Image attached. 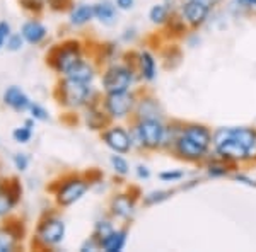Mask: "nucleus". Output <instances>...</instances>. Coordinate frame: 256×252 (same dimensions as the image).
Returning a JSON list of instances; mask_svg holds the SVG:
<instances>
[{
  "label": "nucleus",
  "instance_id": "1",
  "mask_svg": "<svg viewBox=\"0 0 256 252\" xmlns=\"http://www.w3.org/2000/svg\"><path fill=\"white\" fill-rule=\"evenodd\" d=\"M55 96L60 104L76 109V107L86 106L90 101V87L89 84H82L70 77H65L56 85Z\"/></svg>",
  "mask_w": 256,
  "mask_h": 252
},
{
  "label": "nucleus",
  "instance_id": "2",
  "mask_svg": "<svg viewBox=\"0 0 256 252\" xmlns=\"http://www.w3.org/2000/svg\"><path fill=\"white\" fill-rule=\"evenodd\" d=\"M80 60H82V49L77 41H67V43L60 44L58 48L53 49L48 58L53 70H56L58 73H65V75H67Z\"/></svg>",
  "mask_w": 256,
  "mask_h": 252
},
{
  "label": "nucleus",
  "instance_id": "3",
  "mask_svg": "<svg viewBox=\"0 0 256 252\" xmlns=\"http://www.w3.org/2000/svg\"><path fill=\"white\" fill-rule=\"evenodd\" d=\"M135 133H137L140 145L154 150L162 145L166 140V126L160 123L159 118H144L135 126Z\"/></svg>",
  "mask_w": 256,
  "mask_h": 252
},
{
  "label": "nucleus",
  "instance_id": "4",
  "mask_svg": "<svg viewBox=\"0 0 256 252\" xmlns=\"http://www.w3.org/2000/svg\"><path fill=\"white\" fill-rule=\"evenodd\" d=\"M132 82H134V72L126 65H111L102 75V89L106 94L128 92Z\"/></svg>",
  "mask_w": 256,
  "mask_h": 252
},
{
  "label": "nucleus",
  "instance_id": "5",
  "mask_svg": "<svg viewBox=\"0 0 256 252\" xmlns=\"http://www.w3.org/2000/svg\"><path fill=\"white\" fill-rule=\"evenodd\" d=\"M90 183L82 177H68V179L62 181L58 184V189L55 191L56 203L60 206H70L80 200L86 193H88Z\"/></svg>",
  "mask_w": 256,
  "mask_h": 252
},
{
  "label": "nucleus",
  "instance_id": "6",
  "mask_svg": "<svg viewBox=\"0 0 256 252\" xmlns=\"http://www.w3.org/2000/svg\"><path fill=\"white\" fill-rule=\"evenodd\" d=\"M65 237V223L58 217H44L36 230V241L44 247L58 246Z\"/></svg>",
  "mask_w": 256,
  "mask_h": 252
},
{
  "label": "nucleus",
  "instance_id": "7",
  "mask_svg": "<svg viewBox=\"0 0 256 252\" xmlns=\"http://www.w3.org/2000/svg\"><path fill=\"white\" fill-rule=\"evenodd\" d=\"M135 106V97L128 92L106 94L104 99V111L110 118L123 119L132 113Z\"/></svg>",
  "mask_w": 256,
  "mask_h": 252
},
{
  "label": "nucleus",
  "instance_id": "8",
  "mask_svg": "<svg viewBox=\"0 0 256 252\" xmlns=\"http://www.w3.org/2000/svg\"><path fill=\"white\" fill-rule=\"evenodd\" d=\"M102 142L106 143V147L111 148L114 154H128L132 148V136L126 133V130H123L122 126H113L108 128L104 133L101 135Z\"/></svg>",
  "mask_w": 256,
  "mask_h": 252
},
{
  "label": "nucleus",
  "instance_id": "9",
  "mask_svg": "<svg viewBox=\"0 0 256 252\" xmlns=\"http://www.w3.org/2000/svg\"><path fill=\"white\" fill-rule=\"evenodd\" d=\"M20 196H22V188L18 179H12L10 183L0 186V217L9 215L18 206Z\"/></svg>",
  "mask_w": 256,
  "mask_h": 252
},
{
  "label": "nucleus",
  "instance_id": "10",
  "mask_svg": "<svg viewBox=\"0 0 256 252\" xmlns=\"http://www.w3.org/2000/svg\"><path fill=\"white\" fill-rule=\"evenodd\" d=\"M217 154L220 155L222 160L227 162H238V160H248V152L244 145L239 142L238 138L232 136V128H230V136L224 142H220L218 145H216Z\"/></svg>",
  "mask_w": 256,
  "mask_h": 252
},
{
  "label": "nucleus",
  "instance_id": "11",
  "mask_svg": "<svg viewBox=\"0 0 256 252\" xmlns=\"http://www.w3.org/2000/svg\"><path fill=\"white\" fill-rule=\"evenodd\" d=\"M210 12V5L205 0H188L183 5V20H186L188 26L198 27L207 20Z\"/></svg>",
  "mask_w": 256,
  "mask_h": 252
},
{
  "label": "nucleus",
  "instance_id": "12",
  "mask_svg": "<svg viewBox=\"0 0 256 252\" xmlns=\"http://www.w3.org/2000/svg\"><path fill=\"white\" fill-rule=\"evenodd\" d=\"M174 147H176V154L180 157H183L184 160H200L207 155V148H204L202 145L193 142L192 138H188L186 135L181 133L174 140Z\"/></svg>",
  "mask_w": 256,
  "mask_h": 252
},
{
  "label": "nucleus",
  "instance_id": "13",
  "mask_svg": "<svg viewBox=\"0 0 256 252\" xmlns=\"http://www.w3.org/2000/svg\"><path fill=\"white\" fill-rule=\"evenodd\" d=\"M16 223L18 222L0 227V252H12L18 247L20 237H22V227L16 225Z\"/></svg>",
  "mask_w": 256,
  "mask_h": 252
},
{
  "label": "nucleus",
  "instance_id": "14",
  "mask_svg": "<svg viewBox=\"0 0 256 252\" xmlns=\"http://www.w3.org/2000/svg\"><path fill=\"white\" fill-rule=\"evenodd\" d=\"M4 104L9 106L10 109L18 111V113H22V111L30 109L32 102L22 89H19L18 85H10L4 92Z\"/></svg>",
  "mask_w": 256,
  "mask_h": 252
},
{
  "label": "nucleus",
  "instance_id": "15",
  "mask_svg": "<svg viewBox=\"0 0 256 252\" xmlns=\"http://www.w3.org/2000/svg\"><path fill=\"white\" fill-rule=\"evenodd\" d=\"M111 213L122 220H130L135 213V200L130 194H118L111 200Z\"/></svg>",
  "mask_w": 256,
  "mask_h": 252
},
{
  "label": "nucleus",
  "instance_id": "16",
  "mask_svg": "<svg viewBox=\"0 0 256 252\" xmlns=\"http://www.w3.org/2000/svg\"><path fill=\"white\" fill-rule=\"evenodd\" d=\"M46 27L40 22L38 19H31V20H26L20 27V34L26 43L30 44H40L41 41L46 38Z\"/></svg>",
  "mask_w": 256,
  "mask_h": 252
},
{
  "label": "nucleus",
  "instance_id": "17",
  "mask_svg": "<svg viewBox=\"0 0 256 252\" xmlns=\"http://www.w3.org/2000/svg\"><path fill=\"white\" fill-rule=\"evenodd\" d=\"M181 133L186 135L188 138H192L193 142L198 143V145H202L204 148H207V150L214 143V135L210 133L208 128L204 125H188L186 128H183Z\"/></svg>",
  "mask_w": 256,
  "mask_h": 252
},
{
  "label": "nucleus",
  "instance_id": "18",
  "mask_svg": "<svg viewBox=\"0 0 256 252\" xmlns=\"http://www.w3.org/2000/svg\"><path fill=\"white\" fill-rule=\"evenodd\" d=\"M232 136L244 145L248 160H256V130L253 128H232Z\"/></svg>",
  "mask_w": 256,
  "mask_h": 252
},
{
  "label": "nucleus",
  "instance_id": "19",
  "mask_svg": "<svg viewBox=\"0 0 256 252\" xmlns=\"http://www.w3.org/2000/svg\"><path fill=\"white\" fill-rule=\"evenodd\" d=\"M137 65H138V72L144 80L152 82L156 78V75H158V65H156V58L152 56V53L140 51L137 55Z\"/></svg>",
  "mask_w": 256,
  "mask_h": 252
},
{
  "label": "nucleus",
  "instance_id": "20",
  "mask_svg": "<svg viewBox=\"0 0 256 252\" xmlns=\"http://www.w3.org/2000/svg\"><path fill=\"white\" fill-rule=\"evenodd\" d=\"M126 229H114L108 237L101 241V249L104 252H122L126 244Z\"/></svg>",
  "mask_w": 256,
  "mask_h": 252
},
{
  "label": "nucleus",
  "instance_id": "21",
  "mask_svg": "<svg viewBox=\"0 0 256 252\" xmlns=\"http://www.w3.org/2000/svg\"><path fill=\"white\" fill-rule=\"evenodd\" d=\"M116 9H118L116 3L113 5L108 0L99 2L94 5V17L102 24H113L114 19H116Z\"/></svg>",
  "mask_w": 256,
  "mask_h": 252
},
{
  "label": "nucleus",
  "instance_id": "22",
  "mask_svg": "<svg viewBox=\"0 0 256 252\" xmlns=\"http://www.w3.org/2000/svg\"><path fill=\"white\" fill-rule=\"evenodd\" d=\"M94 75H96V73H94L92 65L88 63V61H84V60H80L79 63H77L76 67L67 73V77L74 78V80H77V82H82V84H90Z\"/></svg>",
  "mask_w": 256,
  "mask_h": 252
},
{
  "label": "nucleus",
  "instance_id": "23",
  "mask_svg": "<svg viewBox=\"0 0 256 252\" xmlns=\"http://www.w3.org/2000/svg\"><path fill=\"white\" fill-rule=\"evenodd\" d=\"M94 19V5H88V3H80V5L74 7L70 12V22L74 26H84L89 20Z\"/></svg>",
  "mask_w": 256,
  "mask_h": 252
},
{
  "label": "nucleus",
  "instance_id": "24",
  "mask_svg": "<svg viewBox=\"0 0 256 252\" xmlns=\"http://www.w3.org/2000/svg\"><path fill=\"white\" fill-rule=\"evenodd\" d=\"M148 19H150L152 24H158V26H160V24L168 22L169 9L164 5V3H156V5L150 9V12H148Z\"/></svg>",
  "mask_w": 256,
  "mask_h": 252
},
{
  "label": "nucleus",
  "instance_id": "25",
  "mask_svg": "<svg viewBox=\"0 0 256 252\" xmlns=\"http://www.w3.org/2000/svg\"><path fill=\"white\" fill-rule=\"evenodd\" d=\"M137 113L140 114V119L158 118V101H154V99H142Z\"/></svg>",
  "mask_w": 256,
  "mask_h": 252
},
{
  "label": "nucleus",
  "instance_id": "26",
  "mask_svg": "<svg viewBox=\"0 0 256 252\" xmlns=\"http://www.w3.org/2000/svg\"><path fill=\"white\" fill-rule=\"evenodd\" d=\"M86 121H88L89 128H92V130H101V128L106 125L104 114L99 113V111L94 109V107H89L88 116H86Z\"/></svg>",
  "mask_w": 256,
  "mask_h": 252
},
{
  "label": "nucleus",
  "instance_id": "27",
  "mask_svg": "<svg viewBox=\"0 0 256 252\" xmlns=\"http://www.w3.org/2000/svg\"><path fill=\"white\" fill-rule=\"evenodd\" d=\"M171 191H152L148 193L147 196H144V205L146 206H154V205H159L162 201H166L171 198Z\"/></svg>",
  "mask_w": 256,
  "mask_h": 252
},
{
  "label": "nucleus",
  "instance_id": "28",
  "mask_svg": "<svg viewBox=\"0 0 256 252\" xmlns=\"http://www.w3.org/2000/svg\"><path fill=\"white\" fill-rule=\"evenodd\" d=\"M110 162H111V167H113V171L116 172V174H120V176H126L128 174V169H130V165H128L126 159H123V157H122V154L111 155Z\"/></svg>",
  "mask_w": 256,
  "mask_h": 252
},
{
  "label": "nucleus",
  "instance_id": "29",
  "mask_svg": "<svg viewBox=\"0 0 256 252\" xmlns=\"http://www.w3.org/2000/svg\"><path fill=\"white\" fill-rule=\"evenodd\" d=\"M113 225H111V223L108 222V220H99L98 223H96V227H94V237L98 239L99 241V244H101V241L104 237H108V235L113 232Z\"/></svg>",
  "mask_w": 256,
  "mask_h": 252
},
{
  "label": "nucleus",
  "instance_id": "30",
  "mask_svg": "<svg viewBox=\"0 0 256 252\" xmlns=\"http://www.w3.org/2000/svg\"><path fill=\"white\" fill-rule=\"evenodd\" d=\"M31 136H32V128L28 126L26 123L12 131V138H14L18 143H28L31 140Z\"/></svg>",
  "mask_w": 256,
  "mask_h": 252
},
{
  "label": "nucleus",
  "instance_id": "31",
  "mask_svg": "<svg viewBox=\"0 0 256 252\" xmlns=\"http://www.w3.org/2000/svg\"><path fill=\"white\" fill-rule=\"evenodd\" d=\"M20 5H22V9H26L28 12H34V14H40L44 9L43 0H20Z\"/></svg>",
  "mask_w": 256,
  "mask_h": 252
},
{
  "label": "nucleus",
  "instance_id": "32",
  "mask_svg": "<svg viewBox=\"0 0 256 252\" xmlns=\"http://www.w3.org/2000/svg\"><path fill=\"white\" fill-rule=\"evenodd\" d=\"M208 176L210 177H224L227 176V164L224 162H212L208 165Z\"/></svg>",
  "mask_w": 256,
  "mask_h": 252
},
{
  "label": "nucleus",
  "instance_id": "33",
  "mask_svg": "<svg viewBox=\"0 0 256 252\" xmlns=\"http://www.w3.org/2000/svg\"><path fill=\"white\" fill-rule=\"evenodd\" d=\"M30 113H31V118H34L36 121H46V119H50L48 111L40 104H31Z\"/></svg>",
  "mask_w": 256,
  "mask_h": 252
},
{
  "label": "nucleus",
  "instance_id": "34",
  "mask_svg": "<svg viewBox=\"0 0 256 252\" xmlns=\"http://www.w3.org/2000/svg\"><path fill=\"white\" fill-rule=\"evenodd\" d=\"M6 43H7V49H9V51H19L24 44V38H22V34H10Z\"/></svg>",
  "mask_w": 256,
  "mask_h": 252
},
{
  "label": "nucleus",
  "instance_id": "35",
  "mask_svg": "<svg viewBox=\"0 0 256 252\" xmlns=\"http://www.w3.org/2000/svg\"><path fill=\"white\" fill-rule=\"evenodd\" d=\"M159 177H160V181H164V183H174V181L183 179L184 172H181V171H166V172H160Z\"/></svg>",
  "mask_w": 256,
  "mask_h": 252
},
{
  "label": "nucleus",
  "instance_id": "36",
  "mask_svg": "<svg viewBox=\"0 0 256 252\" xmlns=\"http://www.w3.org/2000/svg\"><path fill=\"white\" fill-rule=\"evenodd\" d=\"M12 162H14L18 171L22 172V171H26L28 165H30V157H28L26 154H16L14 159H12Z\"/></svg>",
  "mask_w": 256,
  "mask_h": 252
},
{
  "label": "nucleus",
  "instance_id": "37",
  "mask_svg": "<svg viewBox=\"0 0 256 252\" xmlns=\"http://www.w3.org/2000/svg\"><path fill=\"white\" fill-rule=\"evenodd\" d=\"M101 249V244H99V241L96 237H89L88 241H86L84 244L80 246V252H94V251H99Z\"/></svg>",
  "mask_w": 256,
  "mask_h": 252
},
{
  "label": "nucleus",
  "instance_id": "38",
  "mask_svg": "<svg viewBox=\"0 0 256 252\" xmlns=\"http://www.w3.org/2000/svg\"><path fill=\"white\" fill-rule=\"evenodd\" d=\"M12 34L10 32V24L9 22H6V20H2L0 22V48L6 44V41H7V38Z\"/></svg>",
  "mask_w": 256,
  "mask_h": 252
},
{
  "label": "nucleus",
  "instance_id": "39",
  "mask_svg": "<svg viewBox=\"0 0 256 252\" xmlns=\"http://www.w3.org/2000/svg\"><path fill=\"white\" fill-rule=\"evenodd\" d=\"M50 9L53 10H67L70 5V0H46Z\"/></svg>",
  "mask_w": 256,
  "mask_h": 252
},
{
  "label": "nucleus",
  "instance_id": "40",
  "mask_svg": "<svg viewBox=\"0 0 256 252\" xmlns=\"http://www.w3.org/2000/svg\"><path fill=\"white\" fill-rule=\"evenodd\" d=\"M114 3H116V7L120 10H130V9H134L135 0H114Z\"/></svg>",
  "mask_w": 256,
  "mask_h": 252
},
{
  "label": "nucleus",
  "instance_id": "41",
  "mask_svg": "<svg viewBox=\"0 0 256 252\" xmlns=\"http://www.w3.org/2000/svg\"><path fill=\"white\" fill-rule=\"evenodd\" d=\"M137 176H138V179H148V177H150V171H148L146 165H138Z\"/></svg>",
  "mask_w": 256,
  "mask_h": 252
},
{
  "label": "nucleus",
  "instance_id": "42",
  "mask_svg": "<svg viewBox=\"0 0 256 252\" xmlns=\"http://www.w3.org/2000/svg\"><path fill=\"white\" fill-rule=\"evenodd\" d=\"M234 179L239 181V183H244L248 186H256V181L250 179V177H246V176H234Z\"/></svg>",
  "mask_w": 256,
  "mask_h": 252
},
{
  "label": "nucleus",
  "instance_id": "43",
  "mask_svg": "<svg viewBox=\"0 0 256 252\" xmlns=\"http://www.w3.org/2000/svg\"><path fill=\"white\" fill-rule=\"evenodd\" d=\"M238 2L244 7H256V0H238Z\"/></svg>",
  "mask_w": 256,
  "mask_h": 252
}]
</instances>
